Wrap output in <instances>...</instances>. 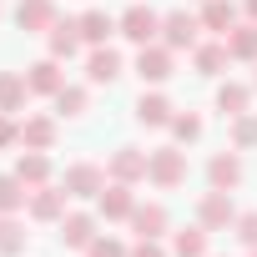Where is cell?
I'll return each mask as SVG.
<instances>
[{
    "label": "cell",
    "mask_w": 257,
    "mask_h": 257,
    "mask_svg": "<svg viewBox=\"0 0 257 257\" xmlns=\"http://www.w3.org/2000/svg\"><path fill=\"white\" fill-rule=\"evenodd\" d=\"M147 182H152V187H162V192L182 187V182H187V152H177V147L147 152Z\"/></svg>",
    "instance_id": "1"
},
{
    "label": "cell",
    "mask_w": 257,
    "mask_h": 257,
    "mask_svg": "<svg viewBox=\"0 0 257 257\" xmlns=\"http://www.w3.org/2000/svg\"><path fill=\"white\" fill-rule=\"evenodd\" d=\"M237 217H242V212L232 207V192H217V187H212V192L197 202V222H202L207 232H227V227H237Z\"/></svg>",
    "instance_id": "2"
},
{
    "label": "cell",
    "mask_w": 257,
    "mask_h": 257,
    "mask_svg": "<svg viewBox=\"0 0 257 257\" xmlns=\"http://www.w3.org/2000/svg\"><path fill=\"white\" fill-rule=\"evenodd\" d=\"M197 31H202V16H187V11L162 16V46H172V51H197L202 46Z\"/></svg>",
    "instance_id": "3"
},
{
    "label": "cell",
    "mask_w": 257,
    "mask_h": 257,
    "mask_svg": "<svg viewBox=\"0 0 257 257\" xmlns=\"http://www.w3.org/2000/svg\"><path fill=\"white\" fill-rule=\"evenodd\" d=\"M116 31H121L126 41H137V46H152V41L162 36V16H157L152 6H132V11L116 21Z\"/></svg>",
    "instance_id": "4"
},
{
    "label": "cell",
    "mask_w": 257,
    "mask_h": 257,
    "mask_svg": "<svg viewBox=\"0 0 257 257\" xmlns=\"http://www.w3.org/2000/svg\"><path fill=\"white\" fill-rule=\"evenodd\" d=\"M172 71H177L172 46H157V41H152V46H142V51H137V76H142L147 86H162Z\"/></svg>",
    "instance_id": "5"
},
{
    "label": "cell",
    "mask_w": 257,
    "mask_h": 257,
    "mask_svg": "<svg viewBox=\"0 0 257 257\" xmlns=\"http://www.w3.org/2000/svg\"><path fill=\"white\" fill-rule=\"evenodd\" d=\"M66 187H31V202H26V212H31V222H61L66 217Z\"/></svg>",
    "instance_id": "6"
},
{
    "label": "cell",
    "mask_w": 257,
    "mask_h": 257,
    "mask_svg": "<svg viewBox=\"0 0 257 257\" xmlns=\"http://www.w3.org/2000/svg\"><path fill=\"white\" fill-rule=\"evenodd\" d=\"M106 177L111 182H147V152H137V147H116L111 152V162H106Z\"/></svg>",
    "instance_id": "7"
},
{
    "label": "cell",
    "mask_w": 257,
    "mask_h": 257,
    "mask_svg": "<svg viewBox=\"0 0 257 257\" xmlns=\"http://www.w3.org/2000/svg\"><path fill=\"white\" fill-rule=\"evenodd\" d=\"M242 152L232 147V152H217L212 162H207V182L217 187V192H232V187H242Z\"/></svg>",
    "instance_id": "8"
},
{
    "label": "cell",
    "mask_w": 257,
    "mask_h": 257,
    "mask_svg": "<svg viewBox=\"0 0 257 257\" xmlns=\"http://www.w3.org/2000/svg\"><path fill=\"white\" fill-rule=\"evenodd\" d=\"M96 207H101V217H106V222H126V217H132V207H137L132 182H106V187H101V197H96Z\"/></svg>",
    "instance_id": "9"
},
{
    "label": "cell",
    "mask_w": 257,
    "mask_h": 257,
    "mask_svg": "<svg viewBox=\"0 0 257 257\" xmlns=\"http://www.w3.org/2000/svg\"><path fill=\"white\" fill-rule=\"evenodd\" d=\"M71 197H101V187H106V172L96 167V162H76V167H66V182H61Z\"/></svg>",
    "instance_id": "10"
},
{
    "label": "cell",
    "mask_w": 257,
    "mask_h": 257,
    "mask_svg": "<svg viewBox=\"0 0 257 257\" xmlns=\"http://www.w3.org/2000/svg\"><path fill=\"white\" fill-rule=\"evenodd\" d=\"M116 76H121V51L91 46V56H86V81H91V86H111Z\"/></svg>",
    "instance_id": "11"
},
{
    "label": "cell",
    "mask_w": 257,
    "mask_h": 257,
    "mask_svg": "<svg viewBox=\"0 0 257 257\" xmlns=\"http://www.w3.org/2000/svg\"><path fill=\"white\" fill-rule=\"evenodd\" d=\"M61 16H56V0H21L16 6V26L21 31H51Z\"/></svg>",
    "instance_id": "12"
},
{
    "label": "cell",
    "mask_w": 257,
    "mask_h": 257,
    "mask_svg": "<svg viewBox=\"0 0 257 257\" xmlns=\"http://www.w3.org/2000/svg\"><path fill=\"white\" fill-rule=\"evenodd\" d=\"M126 222L137 227V237H162V232L172 227V217H167V207H162V202H147V207L137 202V207H132V217H126Z\"/></svg>",
    "instance_id": "13"
},
{
    "label": "cell",
    "mask_w": 257,
    "mask_h": 257,
    "mask_svg": "<svg viewBox=\"0 0 257 257\" xmlns=\"http://www.w3.org/2000/svg\"><path fill=\"white\" fill-rule=\"evenodd\" d=\"M26 96H31L26 71H0V111H6V116L26 111Z\"/></svg>",
    "instance_id": "14"
},
{
    "label": "cell",
    "mask_w": 257,
    "mask_h": 257,
    "mask_svg": "<svg viewBox=\"0 0 257 257\" xmlns=\"http://www.w3.org/2000/svg\"><path fill=\"white\" fill-rule=\"evenodd\" d=\"M21 147L26 152H51L56 147V121L51 116H26L21 121Z\"/></svg>",
    "instance_id": "15"
},
{
    "label": "cell",
    "mask_w": 257,
    "mask_h": 257,
    "mask_svg": "<svg viewBox=\"0 0 257 257\" xmlns=\"http://www.w3.org/2000/svg\"><path fill=\"white\" fill-rule=\"evenodd\" d=\"M227 61H232L227 41H202V46L192 51V66H197V76H222V71H227Z\"/></svg>",
    "instance_id": "16"
},
{
    "label": "cell",
    "mask_w": 257,
    "mask_h": 257,
    "mask_svg": "<svg viewBox=\"0 0 257 257\" xmlns=\"http://www.w3.org/2000/svg\"><path fill=\"white\" fill-rule=\"evenodd\" d=\"M26 81H31V91H36V96H56V91L66 86V76H61V61H56V56L36 61V66L26 71Z\"/></svg>",
    "instance_id": "17"
},
{
    "label": "cell",
    "mask_w": 257,
    "mask_h": 257,
    "mask_svg": "<svg viewBox=\"0 0 257 257\" xmlns=\"http://www.w3.org/2000/svg\"><path fill=\"white\" fill-rule=\"evenodd\" d=\"M61 242L66 247H91L96 242V217L91 212H66L61 217Z\"/></svg>",
    "instance_id": "18"
},
{
    "label": "cell",
    "mask_w": 257,
    "mask_h": 257,
    "mask_svg": "<svg viewBox=\"0 0 257 257\" xmlns=\"http://www.w3.org/2000/svg\"><path fill=\"white\" fill-rule=\"evenodd\" d=\"M137 121H142V126H172V101H167L162 91H142Z\"/></svg>",
    "instance_id": "19"
},
{
    "label": "cell",
    "mask_w": 257,
    "mask_h": 257,
    "mask_svg": "<svg viewBox=\"0 0 257 257\" xmlns=\"http://www.w3.org/2000/svg\"><path fill=\"white\" fill-rule=\"evenodd\" d=\"M76 51H81V26L76 21H56L51 26V56L56 61H71Z\"/></svg>",
    "instance_id": "20"
},
{
    "label": "cell",
    "mask_w": 257,
    "mask_h": 257,
    "mask_svg": "<svg viewBox=\"0 0 257 257\" xmlns=\"http://www.w3.org/2000/svg\"><path fill=\"white\" fill-rule=\"evenodd\" d=\"M16 177H21L26 187H46V182H51V157H46V152H21Z\"/></svg>",
    "instance_id": "21"
},
{
    "label": "cell",
    "mask_w": 257,
    "mask_h": 257,
    "mask_svg": "<svg viewBox=\"0 0 257 257\" xmlns=\"http://www.w3.org/2000/svg\"><path fill=\"white\" fill-rule=\"evenodd\" d=\"M222 41H227L232 61H257V21H247V26H232Z\"/></svg>",
    "instance_id": "22"
},
{
    "label": "cell",
    "mask_w": 257,
    "mask_h": 257,
    "mask_svg": "<svg viewBox=\"0 0 257 257\" xmlns=\"http://www.w3.org/2000/svg\"><path fill=\"white\" fill-rule=\"evenodd\" d=\"M237 26V6L232 0H202V31H232Z\"/></svg>",
    "instance_id": "23"
},
{
    "label": "cell",
    "mask_w": 257,
    "mask_h": 257,
    "mask_svg": "<svg viewBox=\"0 0 257 257\" xmlns=\"http://www.w3.org/2000/svg\"><path fill=\"white\" fill-rule=\"evenodd\" d=\"M76 26H81V41H86V46H106V36L116 31V16H106V11H86Z\"/></svg>",
    "instance_id": "24"
},
{
    "label": "cell",
    "mask_w": 257,
    "mask_h": 257,
    "mask_svg": "<svg viewBox=\"0 0 257 257\" xmlns=\"http://www.w3.org/2000/svg\"><path fill=\"white\" fill-rule=\"evenodd\" d=\"M26 202H31L26 182H21L16 172H6V177H0V217H16V212H21Z\"/></svg>",
    "instance_id": "25"
},
{
    "label": "cell",
    "mask_w": 257,
    "mask_h": 257,
    "mask_svg": "<svg viewBox=\"0 0 257 257\" xmlns=\"http://www.w3.org/2000/svg\"><path fill=\"white\" fill-rule=\"evenodd\" d=\"M247 101H252V86H242V81L217 86V111H222V116H242V111H247Z\"/></svg>",
    "instance_id": "26"
},
{
    "label": "cell",
    "mask_w": 257,
    "mask_h": 257,
    "mask_svg": "<svg viewBox=\"0 0 257 257\" xmlns=\"http://www.w3.org/2000/svg\"><path fill=\"white\" fill-rule=\"evenodd\" d=\"M51 101H56V116H86V106H91V91H86V86H61Z\"/></svg>",
    "instance_id": "27"
},
{
    "label": "cell",
    "mask_w": 257,
    "mask_h": 257,
    "mask_svg": "<svg viewBox=\"0 0 257 257\" xmlns=\"http://www.w3.org/2000/svg\"><path fill=\"white\" fill-rule=\"evenodd\" d=\"M172 252H177V257H207V227L197 222V227L177 232V237H172Z\"/></svg>",
    "instance_id": "28"
},
{
    "label": "cell",
    "mask_w": 257,
    "mask_h": 257,
    "mask_svg": "<svg viewBox=\"0 0 257 257\" xmlns=\"http://www.w3.org/2000/svg\"><path fill=\"white\" fill-rule=\"evenodd\" d=\"M26 237H31V232H26L16 217H0V252H6V257H16V252L26 247Z\"/></svg>",
    "instance_id": "29"
},
{
    "label": "cell",
    "mask_w": 257,
    "mask_h": 257,
    "mask_svg": "<svg viewBox=\"0 0 257 257\" xmlns=\"http://www.w3.org/2000/svg\"><path fill=\"white\" fill-rule=\"evenodd\" d=\"M232 147H237V152H247V147H257V116H252V111H242V116H232Z\"/></svg>",
    "instance_id": "30"
},
{
    "label": "cell",
    "mask_w": 257,
    "mask_h": 257,
    "mask_svg": "<svg viewBox=\"0 0 257 257\" xmlns=\"http://www.w3.org/2000/svg\"><path fill=\"white\" fill-rule=\"evenodd\" d=\"M172 137H177V142H197V137H202V116H192V111L172 116Z\"/></svg>",
    "instance_id": "31"
},
{
    "label": "cell",
    "mask_w": 257,
    "mask_h": 257,
    "mask_svg": "<svg viewBox=\"0 0 257 257\" xmlns=\"http://www.w3.org/2000/svg\"><path fill=\"white\" fill-rule=\"evenodd\" d=\"M86 257H132V252H126L116 237H96V242L86 247Z\"/></svg>",
    "instance_id": "32"
},
{
    "label": "cell",
    "mask_w": 257,
    "mask_h": 257,
    "mask_svg": "<svg viewBox=\"0 0 257 257\" xmlns=\"http://www.w3.org/2000/svg\"><path fill=\"white\" fill-rule=\"evenodd\" d=\"M6 147H21V121L0 111V152H6Z\"/></svg>",
    "instance_id": "33"
},
{
    "label": "cell",
    "mask_w": 257,
    "mask_h": 257,
    "mask_svg": "<svg viewBox=\"0 0 257 257\" xmlns=\"http://www.w3.org/2000/svg\"><path fill=\"white\" fill-rule=\"evenodd\" d=\"M237 237H242L247 247H257V212H242V217H237Z\"/></svg>",
    "instance_id": "34"
},
{
    "label": "cell",
    "mask_w": 257,
    "mask_h": 257,
    "mask_svg": "<svg viewBox=\"0 0 257 257\" xmlns=\"http://www.w3.org/2000/svg\"><path fill=\"white\" fill-rule=\"evenodd\" d=\"M132 257H167V252H162V242H157V237H142V242L132 247Z\"/></svg>",
    "instance_id": "35"
},
{
    "label": "cell",
    "mask_w": 257,
    "mask_h": 257,
    "mask_svg": "<svg viewBox=\"0 0 257 257\" xmlns=\"http://www.w3.org/2000/svg\"><path fill=\"white\" fill-rule=\"evenodd\" d=\"M247 21H257V0H247Z\"/></svg>",
    "instance_id": "36"
},
{
    "label": "cell",
    "mask_w": 257,
    "mask_h": 257,
    "mask_svg": "<svg viewBox=\"0 0 257 257\" xmlns=\"http://www.w3.org/2000/svg\"><path fill=\"white\" fill-rule=\"evenodd\" d=\"M252 257H257V247H252Z\"/></svg>",
    "instance_id": "37"
},
{
    "label": "cell",
    "mask_w": 257,
    "mask_h": 257,
    "mask_svg": "<svg viewBox=\"0 0 257 257\" xmlns=\"http://www.w3.org/2000/svg\"><path fill=\"white\" fill-rule=\"evenodd\" d=\"M252 86H257V81H252Z\"/></svg>",
    "instance_id": "38"
}]
</instances>
